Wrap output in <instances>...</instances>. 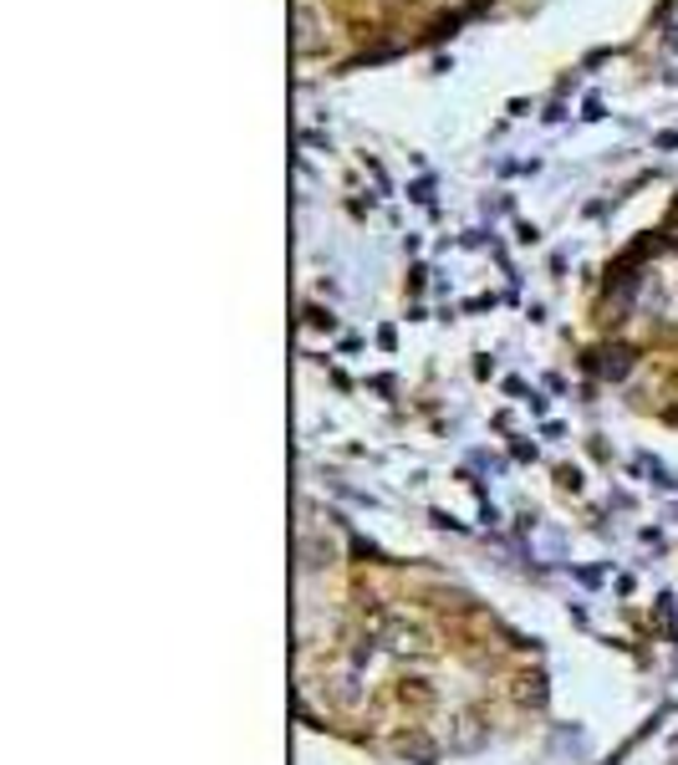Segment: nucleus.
<instances>
[{"label":"nucleus","mask_w":678,"mask_h":765,"mask_svg":"<svg viewBox=\"0 0 678 765\" xmlns=\"http://www.w3.org/2000/svg\"><path fill=\"white\" fill-rule=\"evenodd\" d=\"M301 689L322 699V730L352 745L439 761L515 735L536 694V668L515 632L500 628L454 582L398 562H357L331 602H306Z\"/></svg>","instance_id":"f257e3e1"}]
</instances>
